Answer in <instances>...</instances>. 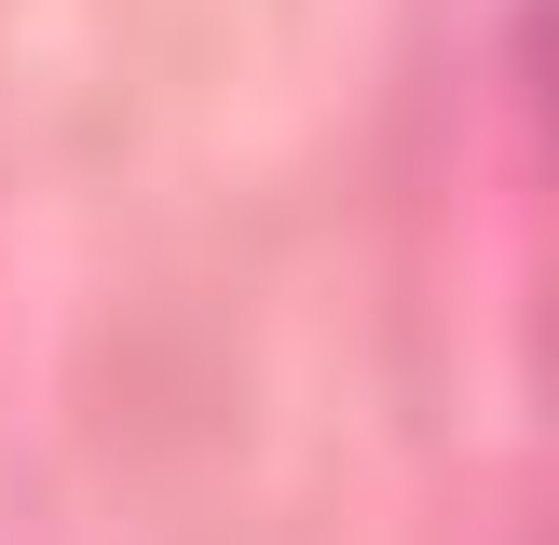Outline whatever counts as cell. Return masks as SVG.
I'll return each instance as SVG.
<instances>
[{
	"label": "cell",
	"instance_id": "cell-1",
	"mask_svg": "<svg viewBox=\"0 0 559 545\" xmlns=\"http://www.w3.org/2000/svg\"><path fill=\"white\" fill-rule=\"evenodd\" d=\"M533 82H546V123H559V0H533Z\"/></svg>",
	"mask_w": 559,
	"mask_h": 545
}]
</instances>
